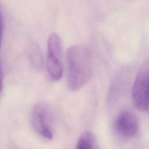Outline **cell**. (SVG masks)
I'll return each instance as SVG.
<instances>
[{"label":"cell","mask_w":149,"mask_h":149,"mask_svg":"<svg viewBox=\"0 0 149 149\" xmlns=\"http://www.w3.org/2000/svg\"><path fill=\"white\" fill-rule=\"evenodd\" d=\"M3 30V12L2 4L0 2V46L2 42Z\"/></svg>","instance_id":"cell-8"},{"label":"cell","mask_w":149,"mask_h":149,"mask_svg":"<svg viewBox=\"0 0 149 149\" xmlns=\"http://www.w3.org/2000/svg\"><path fill=\"white\" fill-rule=\"evenodd\" d=\"M31 123L36 131L47 139L54 136V113L51 106L47 102L37 104L31 113Z\"/></svg>","instance_id":"cell-2"},{"label":"cell","mask_w":149,"mask_h":149,"mask_svg":"<svg viewBox=\"0 0 149 149\" xmlns=\"http://www.w3.org/2000/svg\"><path fill=\"white\" fill-rule=\"evenodd\" d=\"M132 149H139V148H133Z\"/></svg>","instance_id":"cell-10"},{"label":"cell","mask_w":149,"mask_h":149,"mask_svg":"<svg viewBox=\"0 0 149 149\" xmlns=\"http://www.w3.org/2000/svg\"><path fill=\"white\" fill-rule=\"evenodd\" d=\"M132 97L133 104L140 111L149 112V65H143L133 83Z\"/></svg>","instance_id":"cell-3"},{"label":"cell","mask_w":149,"mask_h":149,"mask_svg":"<svg viewBox=\"0 0 149 149\" xmlns=\"http://www.w3.org/2000/svg\"><path fill=\"white\" fill-rule=\"evenodd\" d=\"M62 40L56 33L51 34L47 42V69L51 79L59 80L63 74Z\"/></svg>","instance_id":"cell-4"},{"label":"cell","mask_w":149,"mask_h":149,"mask_svg":"<svg viewBox=\"0 0 149 149\" xmlns=\"http://www.w3.org/2000/svg\"><path fill=\"white\" fill-rule=\"evenodd\" d=\"M28 59L31 67L35 70H40L42 66V55L38 45L34 42L28 47Z\"/></svg>","instance_id":"cell-6"},{"label":"cell","mask_w":149,"mask_h":149,"mask_svg":"<svg viewBox=\"0 0 149 149\" xmlns=\"http://www.w3.org/2000/svg\"><path fill=\"white\" fill-rule=\"evenodd\" d=\"M67 84L73 91L84 86L91 77L93 59L90 50L81 45H74L66 51Z\"/></svg>","instance_id":"cell-1"},{"label":"cell","mask_w":149,"mask_h":149,"mask_svg":"<svg viewBox=\"0 0 149 149\" xmlns=\"http://www.w3.org/2000/svg\"><path fill=\"white\" fill-rule=\"evenodd\" d=\"M139 127L137 116L129 111H122L117 116L115 128L116 132L125 138L134 137L137 133Z\"/></svg>","instance_id":"cell-5"},{"label":"cell","mask_w":149,"mask_h":149,"mask_svg":"<svg viewBox=\"0 0 149 149\" xmlns=\"http://www.w3.org/2000/svg\"><path fill=\"white\" fill-rule=\"evenodd\" d=\"M76 149H100V148L95 135L91 132H85L79 139Z\"/></svg>","instance_id":"cell-7"},{"label":"cell","mask_w":149,"mask_h":149,"mask_svg":"<svg viewBox=\"0 0 149 149\" xmlns=\"http://www.w3.org/2000/svg\"><path fill=\"white\" fill-rule=\"evenodd\" d=\"M2 80H3V72H2V68L1 62L0 60V95H1L2 88Z\"/></svg>","instance_id":"cell-9"}]
</instances>
